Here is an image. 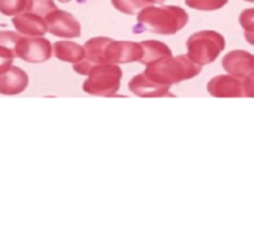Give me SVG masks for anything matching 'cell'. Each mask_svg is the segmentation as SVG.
Returning a JSON list of instances; mask_svg holds the SVG:
<instances>
[{
  "label": "cell",
  "mask_w": 254,
  "mask_h": 246,
  "mask_svg": "<svg viewBox=\"0 0 254 246\" xmlns=\"http://www.w3.org/2000/svg\"><path fill=\"white\" fill-rule=\"evenodd\" d=\"M189 15L183 7L174 6H146L138 14V26L160 35H174L185 27Z\"/></svg>",
  "instance_id": "obj_1"
},
{
  "label": "cell",
  "mask_w": 254,
  "mask_h": 246,
  "mask_svg": "<svg viewBox=\"0 0 254 246\" xmlns=\"http://www.w3.org/2000/svg\"><path fill=\"white\" fill-rule=\"evenodd\" d=\"M201 72L200 65L195 64L188 55L166 57L146 66L145 76L163 87L170 88L171 84L193 79Z\"/></svg>",
  "instance_id": "obj_2"
},
{
  "label": "cell",
  "mask_w": 254,
  "mask_h": 246,
  "mask_svg": "<svg viewBox=\"0 0 254 246\" xmlns=\"http://www.w3.org/2000/svg\"><path fill=\"white\" fill-rule=\"evenodd\" d=\"M188 56L195 64L207 65L215 61L226 46L225 37L212 30H202L189 37Z\"/></svg>",
  "instance_id": "obj_3"
},
{
  "label": "cell",
  "mask_w": 254,
  "mask_h": 246,
  "mask_svg": "<svg viewBox=\"0 0 254 246\" xmlns=\"http://www.w3.org/2000/svg\"><path fill=\"white\" fill-rule=\"evenodd\" d=\"M123 76L121 67L113 64L97 65L89 71L83 83V91L93 96H116Z\"/></svg>",
  "instance_id": "obj_4"
},
{
  "label": "cell",
  "mask_w": 254,
  "mask_h": 246,
  "mask_svg": "<svg viewBox=\"0 0 254 246\" xmlns=\"http://www.w3.org/2000/svg\"><path fill=\"white\" fill-rule=\"evenodd\" d=\"M15 55L30 64H40L51 57L52 47L45 37H21L15 47Z\"/></svg>",
  "instance_id": "obj_5"
},
{
  "label": "cell",
  "mask_w": 254,
  "mask_h": 246,
  "mask_svg": "<svg viewBox=\"0 0 254 246\" xmlns=\"http://www.w3.org/2000/svg\"><path fill=\"white\" fill-rule=\"evenodd\" d=\"M45 20L49 27V32L55 36L67 37V39L81 36V25L78 20L69 12L57 9Z\"/></svg>",
  "instance_id": "obj_6"
},
{
  "label": "cell",
  "mask_w": 254,
  "mask_h": 246,
  "mask_svg": "<svg viewBox=\"0 0 254 246\" xmlns=\"http://www.w3.org/2000/svg\"><path fill=\"white\" fill-rule=\"evenodd\" d=\"M223 69L237 79H247L254 74V55L245 50H235L223 57Z\"/></svg>",
  "instance_id": "obj_7"
},
{
  "label": "cell",
  "mask_w": 254,
  "mask_h": 246,
  "mask_svg": "<svg viewBox=\"0 0 254 246\" xmlns=\"http://www.w3.org/2000/svg\"><path fill=\"white\" fill-rule=\"evenodd\" d=\"M207 91L213 97H243V82L240 79L228 75L216 76L208 82Z\"/></svg>",
  "instance_id": "obj_8"
},
{
  "label": "cell",
  "mask_w": 254,
  "mask_h": 246,
  "mask_svg": "<svg viewBox=\"0 0 254 246\" xmlns=\"http://www.w3.org/2000/svg\"><path fill=\"white\" fill-rule=\"evenodd\" d=\"M12 25L20 34L27 37H40L49 31L46 20L32 12L24 11L12 19Z\"/></svg>",
  "instance_id": "obj_9"
},
{
  "label": "cell",
  "mask_w": 254,
  "mask_h": 246,
  "mask_svg": "<svg viewBox=\"0 0 254 246\" xmlns=\"http://www.w3.org/2000/svg\"><path fill=\"white\" fill-rule=\"evenodd\" d=\"M29 84V76L20 67L11 66L5 74L0 75V93L19 94L25 91Z\"/></svg>",
  "instance_id": "obj_10"
},
{
  "label": "cell",
  "mask_w": 254,
  "mask_h": 246,
  "mask_svg": "<svg viewBox=\"0 0 254 246\" xmlns=\"http://www.w3.org/2000/svg\"><path fill=\"white\" fill-rule=\"evenodd\" d=\"M129 89L134 94L140 97H163L168 96L169 91H170V88L168 87L160 86L148 79L144 72L131 79V81L129 82Z\"/></svg>",
  "instance_id": "obj_11"
},
{
  "label": "cell",
  "mask_w": 254,
  "mask_h": 246,
  "mask_svg": "<svg viewBox=\"0 0 254 246\" xmlns=\"http://www.w3.org/2000/svg\"><path fill=\"white\" fill-rule=\"evenodd\" d=\"M140 45L141 49H143V57H141L140 62L146 66L155 64V62L166 59V57L173 56L171 50L164 42L156 41V40H148V41L140 42Z\"/></svg>",
  "instance_id": "obj_12"
},
{
  "label": "cell",
  "mask_w": 254,
  "mask_h": 246,
  "mask_svg": "<svg viewBox=\"0 0 254 246\" xmlns=\"http://www.w3.org/2000/svg\"><path fill=\"white\" fill-rule=\"evenodd\" d=\"M54 54L61 61L78 64L84 59V47L72 41H57L54 45Z\"/></svg>",
  "instance_id": "obj_13"
},
{
  "label": "cell",
  "mask_w": 254,
  "mask_h": 246,
  "mask_svg": "<svg viewBox=\"0 0 254 246\" xmlns=\"http://www.w3.org/2000/svg\"><path fill=\"white\" fill-rule=\"evenodd\" d=\"M57 10V6L52 0H27V6L25 11L39 15L42 19H46L52 11Z\"/></svg>",
  "instance_id": "obj_14"
},
{
  "label": "cell",
  "mask_w": 254,
  "mask_h": 246,
  "mask_svg": "<svg viewBox=\"0 0 254 246\" xmlns=\"http://www.w3.org/2000/svg\"><path fill=\"white\" fill-rule=\"evenodd\" d=\"M112 4L119 11L128 15L138 14L139 10L149 6V2L144 0H112Z\"/></svg>",
  "instance_id": "obj_15"
},
{
  "label": "cell",
  "mask_w": 254,
  "mask_h": 246,
  "mask_svg": "<svg viewBox=\"0 0 254 246\" xmlns=\"http://www.w3.org/2000/svg\"><path fill=\"white\" fill-rule=\"evenodd\" d=\"M240 24L245 30V37L251 45H254V7L246 9L240 15Z\"/></svg>",
  "instance_id": "obj_16"
},
{
  "label": "cell",
  "mask_w": 254,
  "mask_h": 246,
  "mask_svg": "<svg viewBox=\"0 0 254 246\" xmlns=\"http://www.w3.org/2000/svg\"><path fill=\"white\" fill-rule=\"evenodd\" d=\"M27 0H0V12L6 16H16L26 10Z\"/></svg>",
  "instance_id": "obj_17"
},
{
  "label": "cell",
  "mask_w": 254,
  "mask_h": 246,
  "mask_svg": "<svg viewBox=\"0 0 254 246\" xmlns=\"http://www.w3.org/2000/svg\"><path fill=\"white\" fill-rule=\"evenodd\" d=\"M186 5L192 9L202 10V11H212L221 9L228 2V0H185Z\"/></svg>",
  "instance_id": "obj_18"
},
{
  "label": "cell",
  "mask_w": 254,
  "mask_h": 246,
  "mask_svg": "<svg viewBox=\"0 0 254 246\" xmlns=\"http://www.w3.org/2000/svg\"><path fill=\"white\" fill-rule=\"evenodd\" d=\"M16 57L15 52L10 50L9 47L0 45V75L5 74L7 70H10L12 64V60Z\"/></svg>",
  "instance_id": "obj_19"
},
{
  "label": "cell",
  "mask_w": 254,
  "mask_h": 246,
  "mask_svg": "<svg viewBox=\"0 0 254 246\" xmlns=\"http://www.w3.org/2000/svg\"><path fill=\"white\" fill-rule=\"evenodd\" d=\"M245 97H254V74L250 75L243 82Z\"/></svg>",
  "instance_id": "obj_20"
},
{
  "label": "cell",
  "mask_w": 254,
  "mask_h": 246,
  "mask_svg": "<svg viewBox=\"0 0 254 246\" xmlns=\"http://www.w3.org/2000/svg\"><path fill=\"white\" fill-rule=\"evenodd\" d=\"M144 1L149 2V4H156V2H159V4H163L165 0H144Z\"/></svg>",
  "instance_id": "obj_21"
},
{
  "label": "cell",
  "mask_w": 254,
  "mask_h": 246,
  "mask_svg": "<svg viewBox=\"0 0 254 246\" xmlns=\"http://www.w3.org/2000/svg\"><path fill=\"white\" fill-rule=\"evenodd\" d=\"M59 1H61V2H68L69 0H59Z\"/></svg>",
  "instance_id": "obj_22"
},
{
  "label": "cell",
  "mask_w": 254,
  "mask_h": 246,
  "mask_svg": "<svg viewBox=\"0 0 254 246\" xmlns=\"http://www.w3.org/2000/svg\"><path fill=\"white\" fill-rule=\"evenodd\" d=\"M246 1H251V2H254V0H246Z\"/></svg>",
  "instance_id": "obj_23"
}]
</instances>
